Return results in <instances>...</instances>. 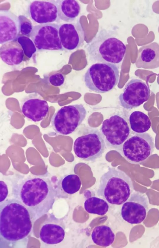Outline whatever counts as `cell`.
Here are the masks:
<instances>
[{"label": "cell", "instance_id": "6da1fadb", "mask_svg": "<svg viewBox=\"0 0 159 248\" xmlns=\"http://www.w3.org/2000/svg\"><path fill=\"white\" fill-rule=\"evenodd\" d=\"M12 193L36 220L52 209L56 196L55 188L47 178L30 177L16 183Z\"/></svg>", "mask_w": 159, "mask_h": 248}, {"label": "cell", "instance_id": "7a4b0ae2", "mask_svg": "<svg viewBox=\"0 0 159 248\" xmlns=\"http://www.w3.org/2000/svg\"><path fill=\"white\" fill-rule=\"evenodd\" d=\"M0 242L12 245L28 236L32 228L30 215L26 207L16 198L0 204Z\"/></svg>", "mask_w": 159, "mask_h": 248}, {"label": "cell", "instance_id": "3957f363", "mask_svg": "<svg viewBox=\"0 0 159 248\" xmlns=\"http://www.w3.org/2000/svg\"><path fill=\"white\" fill-rule=\"evenodd\" d=\"M113 31L105 29L99 31L87 44V51L93 62L114 64L120 63L126 51V47L116 36Z\"/></svg>", "mask_w": 159, "mask_h": 248}, {"label": "cell", "instance_id": "277c9868", "mask_svg": "<svg viewBox=\"0 0 159 248\" xmlns=\"http://www.w3.org/2000/svg\"><path fill=\"white\" fill-rule=\"evenodd\" d=\"M133 189L128 176L119 169L111 168L101 177L97 193L111 204L121 205L129 199Z\"/></svg>", "mask_w": 159, "mask_h": 248}, {"label": "cell", "instance_id": "5b68a950", "mask_svg": "<svg viewBox=\"0 0 159 248\" xmlns=\"http://www.w3.org/2000/svg\"><path fill=\"white\" fill-rule=\"evenodd\" d=\"M119 71L115 64L98 62L93 64L84 75V81L90 90L104 93L112 90L118 83Z\"/></svg>", "mask_w": 159, "mask_h": 248}, {"label": "cell", "instance_id": "8992f818", "mask_svg": "<svg viewBox=\"0 0 159 248\" xmlns=\"http://www.w3.org/2000/svg\"><path fill=\"white\" fill-rule=\"evenodd\" d=\"M106 148L102 135L96 128H90L78 137L73 145V150L78 157L93 161L101 157Z\"/></svg>", "mask_w": 159, "mask_h": 248}, {"label": "cell", "instance_id": "52a82bcc", "mask_svg": "<svg viewBox=\"0 0 159 248\" xmlns=\"http://www.w3.org/2000/svg\"><path fill=\"white\" fill-rule=\"evenodd\" d=\"M87 111L82 104L65 106L58 110L51 119L53 128L57 133L67 135L73 132L85 119Z\"/></svg>", "mask_w": 159, "mask_h": 248}, {"label": "cell", "instance_id": "ba28073f", "mask_svg": "<svg viewBox=\"0 0 159 248\" xmlns=\"http://www.w3.org/2000/svg\"><path fill=\"white\" fill-rule=\"evenodd\" d=\"M154 148L152 138L145 132L136 133L127 139L123 143L121 151L126 160L137 164L147 159Z\"/></svg>", "mask_w": 159, "mask_h": 248}, {"label": "cell", "instance_id": "9c48e42d", "mask_svg": "<svg viewBox=\"0 0 159 248\" xmlns=\"http://www.w3.org/2000/svg\"><path fill=\"white\" fill-rule=\"evenodd\" d=\"M100 132L108 147L121 150L123 143L128 139L130 130L126 121L118 115H114L102 122Z\"/></svg>", "mask_w": 159, "mask_h": 248}, {"label": "cell", "instance_id": "30bf717a", "mask_svg": "<svg viewBox=\"0 0 159 248\" xmlns=\"http://www.w3.org/2000/svg\"><path fill=\"white\" fill-rule=\"evenodd\" d=\"M60 25L54 23L34 26L30 37L39 50H61L63 47L59 37Z\"/></svg>", "mask_w": 159, "mask_h": 248}, {"label": "cell", "instance_id": "8fae6325", "mask_svg": "<svg viewBox=\"0 0 159 248\" xmlns=\"http://www.w3.org/2000/svg\"><path fill=\"white\" fill-rule=\"evenodd\" d=\"M150 97L149 88L145 82L133 79L126 84L119 99L121 106L129 110L136 108L147 101Z\"/></svg>", "mask_w": 159, "mask_h": 248}, {"label": "cell", "instance_id": "7c38bea8", "mask_svg": "<svg viewBox=\"0 0 159 248\" xmlns=\"http://www.w3.org/2000/svg\"><path fill=\"white\" fill-rule=\"evenodd\" d=\"M148 203L143 194L134 192L123 204L121 214L123 219L131 224H138L145 219Z\"/></svg>", "mask_w": 159, "mask_h": 248}, {"label": "cell", "instance_id": "4fadbf2b", "mask_svg": "<svg viewBox=\"0 0 159 248\" xmlns=\"http://www.w3.org/2000/svg\"><path fill=\"white\" fill-rule=\"evenodd\" d=\"M65 226L63 219L49 214L40 228L39 237L43 243L48 245L57 244L64 239Z\"/></svg>", "mask_w": 159, "mask_h": 248}, {"label": "cell", "instance_id": "5bb4252c", "mask_svg": "<svg viewBox=\"0 0 159 248\" xmlns=\"http://www.w3.org/2000/svg\"><path fill=\"white\" fill-rule=\"evenodd\" d=\"M59 34L63 47L68 50L80 47L84 41V31L79 20L60 25Z\"/></svg>", "mask_w": 159, "mask_h": 248}, {"label": "cell", "instance_id": "9a60e30c", "mask_svg": "<svg viewBox=\"0 0 159 248\" xmlns=\"http://www.w3.org/2000/svg\"><path fill=\"white\" fill-rule=\"evenodd\" d=\"M28 12L31 19L40 24L52 23L59 19L54 0L33 1L29 5Z\"/></svg>", "mask_w": 159, "mask_h": 248}, {"label": "cell", "instance_id": "2e32d148", "mask_svg": "<svg viewBox=\"0 0 159 248\" xmlns=\"http://www.w3.org/2000/svg\"><path fill=\"white\" fill-rule=\"evenodd\" d=\"M21 110L26 118L35 122L43 120L49 111L47 101L39 95L32 94L25 98L21 104Z\"/></svg>", "mask_w": 159, "mask_h": 248}, {"label": "cell", "instance_id": "e0dca14e", "mask_svg": "<svg viewBox=\"0 0 159 248\" xmlns=\"http://www.w3.org/2000/svg\"><path fill=\"white\" fill-rule=\"evenodd\" d=\"M19 33L18 17L8 10L0 11V43L17 40Z\"/></svg>", "mask_w": 159, "mask_h": 248}, {"label": "cell", "instance_id": "ac0fdd59", "mask_svg": "<svg viewBox=\"0 0 159 248\" xmlns=\"http://www.w3.org/2000/svg\"><path fill=\"white\" fill-rule=\"evenodd\" d=\"M135 65L138 68L154 69L159 67V45L153 42L138 50Z\"/></svg>", "mask_w": 159, "mask_h": 248}, {"label": "cell", "instance_id": "d6986e66", "mask_svg": "<svg viewBox=\"0 0 159 248\" xmlns=\"http://www.w3.org/2000/svg\"><path fill=\"white\" fill-rule=\"evenodd\" d=\"M24 53L20 45L17 40L7 42L0 48V56L7 65L14 66L20 64L24 59Z\"/></svg>", "mask_w": 159, "mask_h": 248}, {"label": "cell", "instance_id": "ffe728a7", "mask_svg": "<svg viewBox=\"0 0 159 248\" xmlns=\"http://www.w3.org/2000/svg\"><path fill=\"white\" fill-rule=\"evenodd\" d=\"M81 185L80 177L77 175L70 174L62 177L58 182L55 188L57 197L66 198L78 192Z\"/></svg>", "mask_w": 159, "mask_h": 248}, {"label": "cell", "instance_id": "44dd1931", "mask_svg": "<svg viewBox=\"0 0 159 248\" xmlns=\"http://www.w3.org/2000/svg\"><path fill=\"white\" fill-rule=\"evenodd\" d=\"M55 3L59 19L64 21H73L80 13L81 7L77 1L57 0H55Z\"/></svg>", "mask_w": 159, "mask_h": 248}, {"label": "cell", "instance_id": "7402d4cb", "mask_svg": "<svg viewBox=\"0 0 159 248\" xmlns=\"http://www.w3.org/2000/svg\"><path fill=\"white\" fill-rule=\"evenodd\" d=\"M91 238L95 244L102 247H107L114 242L115 235L109 227L102 225L97 226L93 229Z\"/></svg>", "mask_w": 159, "mask_h": 248}, {"label": "cell", "instance_id": "603a6c76", "mask_svg": "<svg viewBox=\"0 0 159 248\" xmlns=\"http://www.w3.org/2000/svg\"><path fill=\"white\" fill-rule=\"evenodd\" d=\"M129 121L131 129L137 133H145L151 126V121L148 116L139 111H135L131 114Z\"/></svg>", "mask_w": 159, "mask_h": 248}, {"label": "cell", "instance_id": "cb8c5ba5", "mask_svg": "<svg viewBox=\"0 0 159 248\" xmlns=\"http://www.w3.org/2000/svg\"><path fill=\"white\" fill-rule=\"evenodd\" d=\"M85 210L90 214L103 215L108 212L109 206L104 200L95 196L87 199L84 203Z\"/></svg>", "mask_w": 159, "mask_h": 248}, {"label": "cell", "instance_id": "d4e9b609", "mask_svg": "<svg viewBox=\"0 0 159 248\" xmlns=\"http://www.w3.org/2000/svg\"><path fill=\"white\" fill-rule=\"evenodd\" d=\"M17 41L21 46L24 54L31 58L36 51V47L32 39L28 37L19 36Z\"/></svg>", "mask_w": 159, "mask_h": 248}, {"label": "cell", "instance_id": "484cf974", "mask_svg": "<svg viewBox=\"0 0 159 248\" xmlns=\"http://www.w3.org/2000/svg\"><path fill=\"white\" fill-rule=\"evenodd\" d=\"M19 22V36L30 37L33 27L31 21L23 15L18 16Z\"/></svg>", "mask_w": 159, "mask_h": 248}, {"label": "cell", "instance_id": "4316f807", "mask_svg": "<svg viewBox=\"0 0 159 248\" xmlns=\"http://www.w3.org/2000/svg\"><path fill=\"white\" fill-rule=\"evenodd\" d=\"M65 79V76L62 74L60 72H56L50 75L48 80L51 85L58 87L63 84Z\"/></svg>", "mask_w": 159, "mask_h": 248}, {"label": "cell", "instance_id": "83f0119b", "mask_svg": "<svg viewBox=\"0 0 159 248\" xmlns=\"http://www.w3.org/2000/svg\"><path fill=\"white\" fill-rule=\"evenodd\" d=\"M1 193L0 202L3 201L7 197L8 190L7 185L3 181H0Z\"/></svg>", "mask_w": 159, "mask_h": 248}]
</instances>
